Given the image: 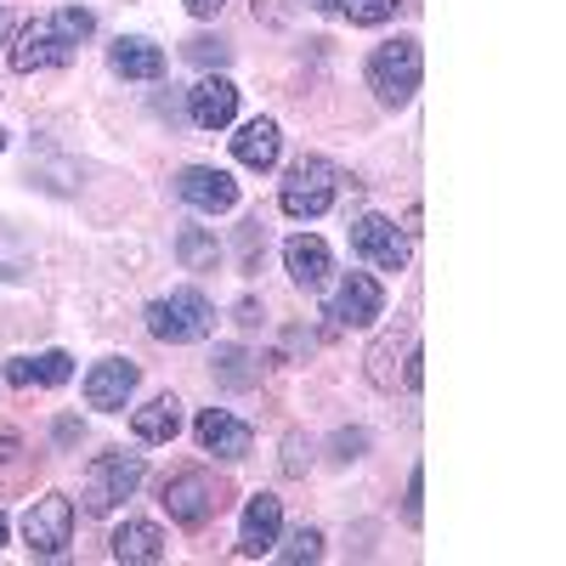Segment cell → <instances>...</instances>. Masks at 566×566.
<instances>
[{
    "instance_id": "obj_1",
    "label": "cell",
    "mask_w": 566,
    "mask_h": 566,
    "mask_svg": "<svg viewBox=\"0 0 566 566\" xmlns=\"http://www.w3.org/2000/svg\"><path fill=\"white\" fill-rule=\"evenodd\" d=\"M91 29H97V18H91L85 7H63V12H45L34 23H23L12 34V52L7 63L18 74H45V69H63L74 57V45L91 40Z\"/></svg>"
},
{
    "instance_id": "obj_2",
    "label": "cell",
    "mask_w": 566,
    "mask_h": 566,
    "mask_svg": "<svg viewBox=\"0 0 566 566\" xmlns=\"http://www.w3.org/2000/svg\"><path fill=\"white\" fill-rule=\"evenodd\" d=\"M368 74V91L380 97L386 108H408L413 91H419V74H424V57H419V40L397 34V40H380L363 63Z\"/></svg>"
},
{
    "instance_id": "obj_3",
    "label": "cell",
    "mask_w": 566,
    "mask_h": 566,
    "mask_svg": "<svg viewBox=\"0 0 566 566\" xmlns=\"http://www.w3.org/2000/svg\"><path fill=\"white\" fill-rule=\"evenodd\" d=\"M142 476H148V459H142V453H125V448L97 453V459H91V470H85V488H80L85 515H114L142 488Z\"/></svg>"
},
{
    "instance_id": "obj_4",
    "label": "cell",
    "mask_w": 566,
    "mask_h": 566,
    "mask_svg": "<svg viewBox=\"0 0 566 566\" xmlns=\"http://www.w3.org/2000/svg\"><path fill=\"white\" fill-rule=\"evenodd\" d=\"M210 328H216V306L199 290H170L148 306V335L165 340V346H193Z\"/></svg>"
},
{
    "instance_id": "obj_5",
    "label": "cell",
    "mask_w": 566,
    "mask_h": 566,
    "mask_svg": "<svg viewBox=\"0 0 566 566\" xmlns=\"http://www.w3.org/2000/svg\"><path fill=\"white\" fill-rule=\"evenodd\" d=\"M335 193H340V170L328 159H317V154H306L301 165H290V176H283L277 205H283V216L312 221V216H323L328 205H335Z\"/></svg>"
},
{
    "instance_id": "obj_6",
    "label": "cell",
    "mask_w": 566,
    "mask_h": 566,
    "mask_svg": "<svg viewBox=\"0 0 566 566\" xmlns=\"http://www.w3.org/2000/svg\"><path fill=\"white\" fill-rule=\"evenodd\" d=\"M23 538H29V555H40V560L69 555V544H74V499L69 493L34 499L29 515H23Z\"/></svg>"
},
{
    "instance_id": "obj_7",
    "label": "cell",
    "mask_w": 566,
    "mask_h": 566,
    "mask_svg": "<svg viewBox=\"0 0 566 566\" xmlns=\"http://www.w3.org/2000/svg\"><path fill=\"white\" fill-rule=\"evenodd\" d=\"M159 504L170 510L176 527H205L221 510V488H216L210 470H176V476H165V488H159Z\"/></svg>"
},
{
    "instance_id": "obj_8",
    "label": "cell",
    "mask_w": 566,
    "mask_h": 566,
    "mask_svg": "<svg viewBox=\"0 0 566 566\" xmlns=\"http://www.w3.org/2000/svg\"><path fill=\"white\" fill-rule=\"evenodd\" d=\"M380 312H386V290H380V277H368V272H346L340 290L323 301V317L335 328H368Z\"/></svg>"
},
{
    "instance_id": "obj_9",
    "label": "cell",
    "mask_w": 566,
    "mask_h": 566,
    "mask_svg": "<svg viewBox=\"0 0 566 566\" xmlns=\"http://www.w3.org/2000/svg\"><path fill=\"white\" fill-rule=\"evenodd\" d=\"M352 250L363 255V261H374L380 272H402L408 266V232H397V221H386V216H357L352 221Z\"/></svg>"
},
{
    "instance_id": "obj_10",
    "label": "cell",
    "mask_w": 566,
    "mask_h": 566,
    "mask_svg": "<svg viewBox=\"0 0 566 566\" xmlns=\"http://www.w3.org/2000/svg\"><path fill=\"white\" fill-rule=\"evenodd\" d=\"M176 199L205 210V216H227L232 205H239V181H232L227 170H216V165H187L176 176Z\"/></svg>"
},
{
    "instance_id": "obj_11",
    "label": "cell",
    "mask_w": 566,
    "mask_h": 566,
    "mask_svg": "<svg viewBox=\"0 0 566 566\" xmlns=\"http://www.w3.org/2000/svg\"><path fill=\"white\" fill-rule=\"evenodd\" d=\"M136 380H142V368L130 357H103V363H91V374H85V402L103 408V413H119V408H130Z\"/></svg>"
},
{
    "instance_id": "obj_12",
    "label": "cell",
    "mask_w": 566,
    "mask_h": 566,
    "mask_svg": "<svg viewBox=\"0 0 566 566\" xmlns=\"http://www.w3.org/2000/svg\"><path fill=\"white\" fill-rule=\"evenodd\" d=\"M232 114H239V85L227 74H205L193 91H187V119L199 130H227Z\"/></svg>"
},
{
    "instance_id": "obj_13",
    "label": "cell",
    "mask_w": 566,
    "mask_h": 566,
    "mask_svg": "<svg viewBox=\"0 0 566 566\" xmlns=\"http://www.w3.org/2000/svg\"><path fill=\"white\" fill-rule=\"evenodd\" d=\"M193 437H199V448L205 453H216V459H244L250 453V442H255V431H250V424L244 419H232L227 408H205L199 419H193Z\"/></svg>"
},
{
    "instance_id": "obj_14",
    "label": "cell",
    "mask_w": 566,
    "mask_h": 566,
    "mask_svg": "<svg viewBox=\"0 0 566 566\" xmlns=\"http://www.w3.org/2000/svg\"><path fill=\"white\" fill-rule=\"evenodd\" d=\"M277 533H283V499L277 493H255L244 504V522H239V549L244 555H272Z\"/></svg>"
},
{
    "instance_id": "obj_15",
    "label": "cell",
    "mask_w": 566,
    "mask_h": 566,
    "mask_svg": "<svg viewBox=\"0 0 566 566\" xmlns=\"http://www.w3.org/2000/svg\"><path fill=\"white\" fill-rule=\"evenodd\" d=\"M108 63H114V74H125V80H159V74H165V52H159L148 34H119V40L108 45Z\"/></svg>"
},
{
    "instance_id": "obj_16",
    "label": "cell",
    "mask_w": 566,
    "mask_h": 566,
    "mask_svg": "<svg viewBox=\"0 0 566 566\" xmlns=\"http://www.w3.org/2000/svg\"><path fill=\"white\" fill-rule=\"evenodd\" d=\"M108 555H114L119 566H154V560H165V533H159L154 522H125V527L108 538Z\"/></svg>"
},
{
    "instance_id": "obj_17",
    "label": "cell",
    "mask_w": 566,
    "mask_h": 566,
    "mask_svg": "<svg viewBox=\"0 0 566 566\" xmlns=\"http://www.w3.org/2000/svg\"><path fill=\"white\" fill-rule=\"evenodd\" d=\"M283 154V136H277V119H250L239 136H232V159L250 165V170H272Z\"/></svg>"
},
{
    "instance_id": "obj_18",
    "label": "cell",
    "mask_w": 566,
    "mask_h": 566,
    "mask_svg": "<svg viewBox=\"0 0 566 566\" xmlns=\"http://www.w3.org/2000/svg\"><path fill=\"white\" fill-rule=\"evenodd\" d=\"M283 266H290V277L301 283V290H317V283L328 277V244L317 239V232H295V239L283 244Z\"/></svg>"
},
{
    "instance_id": "obj_19",
    "label": "cell",
    "mask_w": 566,
    "mask_h": 566,
    "mask_svg": "<svg viewBox=\"0 0 566 566\" xmlns=\"http://www.w3.org/2000/svg\"><path fill=\"white\" fill-rule=\"evenodd\" d=\"M130 431H136V442H176V431H181V402L165 391V397H154V402H142L136 413H130Z\"/></svg>"
},
{
    "instance_id": "obj_20",
    "label": "cell",
    "mask_w": 566,
    "mask_h": 566,
    "mask_svg": "<svg viewBox=\"0 0 566 566\" xmlns=\"http://www.w3.org/2000/svg\"><path fill=\"white\" fill-rule=\"evenodd\" d=\"M408 340H413V328H408V323H397V328H386V335L368 346V357H363V363H368V380L380 386V391H397V357L408 352Z\"/></svg>"
},
{
    "instance_id": "obj_21",
    "label": "cell",
    "mask_w": 566,
    "mask_h": 566,
    "mask_svg": "<svg viewBox=\"0 0 566 566\" xmlns=\"http://www.w3.org/2000/svg\"><path fill=\"white\" fill-rule=\"evenodd\" d=\"M176 261H181L187 272H216V266H221L216 232H210V227H181V232H176Z\"/></svg>"
},
{
    "instance_id": "obj_22",
    "label": "cell",
    "mask_w": 566,
    "mask_h": 566,
    "mask_svg": "<svg viewBox=\"0 0 566 566\" xmlns=\"http://www.w3.org/2000/svg\"><path fill=\"white\" fill-rule=\"evenodd\" d=\"M210 368H216V380H221L227 391H250V386L261 380V363H255L244 346H216Z\"/></svg>"
},
{
    "instance_id": "obj_23",
    "label": "cell",
    "mask_w": 566,
    "mask_h": 566,
    "mask_svg": "<svg viewBox=\"0 0 566 566\" xmlns=\"http://www.w3.org/2000/svg\"><path fill=\"white\" fill-rule=\"evenodd\" d=\"M23 374H29V386H63L74 374V357L69 352H40V357H23Z\"/></svg>"
},
{
    "instance_id": "obj_24",
    "label": "cell",
    "mask_w": 566,
    "mask_h": 566,
    "mask_svg": "<svg viewBox=\"0 0 566 566\" xmlns=\"http://www.w3.org/2000/svg\"><path fill=\"white\" fill-rule=\"evenodd\" d=\"M283 538V533H277ZM272 555L277 560H290V566H301V560H323V533L317 527H295L283 544H272Z\"/></svg>"
},
{
    "instance_id": "obj_25",
    "label": "cell",
    "mask_w": 566,
    "mask_h": 566,
    "mask_svg": "<svg viewBox=\"0 0 566 566\" xmlns=\"http://www.w3.org/2000/svg\"><path fill=\"white\" fill-rule=\"evenodd\" d=\"M340 12L357 23V29H380L397 18V0H340Z\"/></svg>"
},
{
    "instance_id": "obj_26",
    "label": "cell",
    "mask_w": 566,
    "mask_h": 566,
    "mask_svg": "<svg viewBox=\"0 0 566 566\" xmlns=\"http://www.w3.org/2000/svg\"><path fill=\"white\" fill-rule=\"evenodd\" d=\"M187 57H193L199 69H227L232 63V45L216 40V34H199V40H187Z\"/></svg>"
},
{
    "instance_id": "obj_27",
    "label": "cell",
    "mask_w": 566,
    "mask_h": 566,
    "mask_svg": "<svg viewBox=\"0 0 566 566\" xmlns=\"http://www.w3.org/2000/svg\"><path fill=\"white\" fill-rule=\"evenodd\" d=\"M402 522H408V527H419V522H424V464H413V470H408V493H402Z\"/></svg>"
},
{
    "instance_id": "obj_28",
    "label": "cell",
    "mask_w": 566,
    "mask_h": 566,
    "mask_svg": "<svg viewBox=\"0 0 566 566\" xmlns=\"http://www.w3.org/2000/svg\"><path fill=\"white\" fill-rule=\"evenodd\" d=\"M402 386L408 391L424 386V352H419V340H408V352H402Z\"/></svg>"
},
{
    "instance_id": "obj_29",
    "label": "cell",
    "mask_w": 566,
    "mask_h": 566,
    "mask_svg": "<svg viewBox=\"0 0 566 566\" xmlns=\"http://www.w3.org/2000/svg\"><path fill=\"white\" fill-rule=\"evenodd\" d=\"M363 448H368V431H340V437H335V459H340V464L363 459Z\"/></svg>"
},
{
    "instance_id": "obj_30",
    "label": "cell",
    "mask_w": 566,
    "mask_h": 566,
    "mask_svg": "<svg viewBox=\"0 0 566 566\" xmlns=\"http://www.w3.org/2000/svg\"><path fill=\"white\" fill-rule=\"evenodd\" d=\"M306 437H283V470H290V476H301V470H306Z\"/></svg>"
},
{
    "instance_id": "obj_31",
    "label": "cell",
    "mask_w": 566,
    "mask_h": 566,
    "mask_svg": "<svg viewBox=\"0 0 566 566\" xmlns=\"http://www.w3.org/2000/svg\"><path fill=\"white\" fill-rule=\"evenodd\" d=\"M12 453H23V437L12 431V424H0V464H7Z\"/></svg>"
},
{
    "instance_id": "obj_32",
    "label": "cell",
    "mask_w": 566,
    "mask_h": 566,
    "mask_svg": "<svg viewBox=\"0 0 566 566\" xmlns=\"http://www.w3.org/2000/svg\"><path fill=\"white\" fill-rule=\"evenodd\" d=\"M181 7H187V12H193V18H216V12L227 7V0H181Z\"/></svg>"
},
{
    "instance_id": "obj_33",
    "label": "cell",
    "mask_w": 566,
    "mask_h": 566,
    "mask_svg": "<svg viewBox=\"0 0 566 566\" xmlns=\"http://www.w3.org/2000/svg\"><path fill=\"white\" fill-rule=\"evenodd\" d=\"M239 323L255 328V323H261V306H255V301H239Z\"/></svg>"
},
{
    "instance_id": "obj_34",
    "label": "cell",
    "mask_w": 566,
    "mask_h": 566,
    "mask_svg": "<svg viewBox=\"0 0 566 566\" xmlns=\"http://www.w3.org/2000/svg\"><path fill=\"white\" fill-rule=\"evenodd\" d=\"M312 12H340V0H306Z\"/></svg>"
},
{
    "instance_id": "obj_35",
    "label": "cell",
    "mask_w": 566,
    "mask_h": 566,
    "mask_svg": "<svg viewBox=\"0 0 566 566\" xmlns=\"http://www.w3.org/2000/svg\"><path fill=\"white\" fill-rule=\"evenodd\" d=\"M12 34V18H7V7H0V40H7Z\"/></svg>"
},
{
    "instance_id": "obj_36",
    "label": "cell",
    "mask_w": 566,
    "mask_h": 566,
    "mask_svg": "<svg viewBox=\"0 0 566 566\" xmlns=\"http://www.w3.org/2000/svg\"><path fill=\"white\" fill-rule=\"evenodd\" d=\"M0 544H7V510H0Z\"/></svg>"
},
{
    "instance_id": "obj_37",
    "label": "cell",
    "mask_w": 566,
    "mask_h": 566,
    "mask_svg": "<svg viewBox=\"0 0 566 566\" xmlns=\"http://www.w3.org/2000/svg\"><path fill=\"white\" fill-rule=\"evenodd\" d=\"M0 154H7V130H0Z\"/></svg>"
}]
</instances>
